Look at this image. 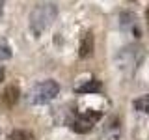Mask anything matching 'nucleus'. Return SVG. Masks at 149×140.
I'll list each match as a JSON object with an SVG mask.
<instances>
[{
	"instance_id": "f257e3e1",
	"label": "nucleus",
	"mask_w": 149,
	"mask_h": 140,
	"mask_svg": "<svg viewBox=\"0 0 149 140\" xmlns=\"http://www.w3.org/2000/svg\"><path fill=\"white\" fill-rule=\"evenodd\" d=\"M58 15V6L54 2H41L32 9L30 13V30L36 36L43 34V32L52 24V21Z\"/></svg>"
},
{
	"instance_id": "f03ea898",
	"label": "nucleus",
	"mask_w": 149,
	"mask_h": 140,
	"mask_svg": "<svg viewBox=\"0 0 149 140\" xmlns=\"http://www.w3.org/2000/svg\"><path fill=\"white\" fill-rule=\"evenodd\" d=\"M142 58H143L142 49L138 45H129L119 50V54L116 56V62H118V67L125 75H132L140 65V62H142Z\"/></svg>"
},
{
	"instance_id": "7ed1b4c3",
	"label": "nucleus",
	"mask_w": 149,
	"mask_h": 140,
	"mask_svg": "<svg viewBox=\"0 0 149 140\" xmlns=\"http://www.w3.org/2000/svg\"><path fill=\"white\" fill-rule=\"evenodd\" d=\"M60 92V86L56 80H43L39 84H36L28 93V99L32 105H45V103L52 101Z\"/></svg>"
},
{
	"instance_id": "20e7f679",
	"label": "nucleus",
	"mask_w": 149,
	"mask_h": 140,
	"mask_svg": "<svg viewBox=\"0 0 149 140\" xmlns=\"http://www.w3.org/2000/svg\"><path fill=\"white\" fill-rule=\"evenodd\" d=\"M99 120H101V112L88 110V112H84V114H80L77 120H74L73 129L77 131V133H90L93 129V125H95Z\"/></svg>"
},
{
	"instance_id": "39448f33",
	"label": "nucleus",
	"mask_w": 149,
	"mask_h": 140,
	"mask_svg": "<svg viewBox=\"0 0 149 140\" xmlns=\"http://www.w3.org/2000/svg\"><path fill=\"white\" fill-rule=\"evenodd\" d=\"M19 97H21V92H19L17 86H8L6 90L2 92V106L4 108H13V106L17 105Z\"/></svg>"
},
{
	"instance_id": "423d86ee",
	"label": "nucleus",
	"mask_w": 149,
	"mask_h": 140,
	"mask_svg": "<svg viewBox=\"0 0 149 140\" xmlns=\"http://www.w3.org/2000/svg\"><path fill=\"white\" fill-rule=\"evenodd\" d=\"M93 47H95V39H93V34H91V32H88V34L82 37V41H80V50H78L80 58H88V56H91Z\"/></svg>"
},
{
	"instance_id": "0eeeda50",
	"label": "nucleus",
	"mask_w": 149,
	"mask_h": 140,
	"mask_svg": "<svg viewBox=\"0 0 149 140\" xmlns=\"http://www.w3.org/2000/svg\"><path fill=\"white\" fill-rule=\"evenodd\" d=\"M134 108L138 112H143V114H149V93L147 95H142L134 101Z\"/></svg>"
},
{
	"instance_id": "6e6552de",
	"label": "nucleus",
	"mask_w": 149,
	"mask_h": 140,
	"mask_svg": "<svg viewBox=\"0 0 149 140\" xmlns=\"http://www.w3.org/2000/svg\"><path fill=\"white\" fill-rule=\"evenodd\" d=\"M8 140H34V134L28 133V131L17 129V131H11V133H9Z\"/></svg>"
},
{
	"instance_id": "1a4fd4ad",
	"label": "nucleus",
	"mask_w": 149,
	"mask_h": 140,
	"mask_svg": "<svg viewBox=\"0 0 149 140\" xmlns=\"http://www.w3.org/2000/svg\"><path fill=\"white\" fill-rule=\"evenodd\" d=\"M101 90V84H99V80H95V78H93V80H90L86 84V86H82V88H78V93H90V92H99Z\"/></svg>"
},
{
	"instance_id": "9d476101",
	"label": "nucleus",
	"mask_w": 149,
	"mask_h": 140,
	"mask_svg": "<svg viewBox=\"0 0 149 140\" xmlns=\"http://www.w3.org/2000/svg\"><path fill=\"white\" fill-rule=\"evenodd\" d=\"M11 56V49H9L6 39H0V60H8Z\"/></svg>"
},
{
	"instance_id": "9b49d317",
	"label": "nucleus",
	"mask_w": 149,
	"mask_h": 140,
	"mask_svg": "<svg viewBox=\"0 0 149 140\" xmlns=\"http://www.w3.org/2000/svg\"><path fill=\"white\" fill-rule=\"evenodd\" d=\"M4 77H6V73H4V67H2V65H0V82L4 80Z\"/></svg>"
},
{
	"instance_id": "f8f14e48",
	"label": "nucleus",
	"mask_w": 149,
	"mask_h": 140,
	"mask_svg": "<svg viewBox=\"0 0 149 140\" xmlns=\"http://www.w3.org/2000/svg\"><path fill=\"white\" fill-rule=\"evenodd\" d=\"M2 13H4V9H2V0H0V19H2Z\"/></svg>"
}]
</instances>
